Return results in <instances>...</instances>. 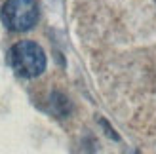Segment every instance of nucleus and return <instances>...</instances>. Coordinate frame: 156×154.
<instances>
[{"mask_svg": "<svg viewBox=\"0 0 156 154\" xmlns=\"http://www.w3.org/2000/svg\"><path fill=\"white\" fill-rule=\"evenodd\" d=\"M8 61L15 74L23 78H36L46 71V53L33 40H21L13 44L8 53Z\"/></svg>", "mask_w": 156, "mask_h": 154, "instance_id": "f257e3e1", "label": "nucleus"}, {"mask_svg": "<svg viewBox=\"0 0 156 154\" xmlns=\"http://www.w3.org/2000/svg\"><path fill=\"white\" fill-rule=\"evenodd\" d=\"M38 13H40V8L36 0H6L0 17L10 30L25 33L36 25Z\"/></svg>", "mask_w": 156, "mask_h": 154, "instance_id": "f03ea898", "label": "nucleus"}]
</instances>
